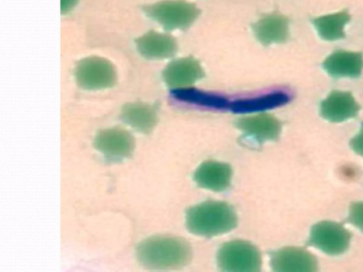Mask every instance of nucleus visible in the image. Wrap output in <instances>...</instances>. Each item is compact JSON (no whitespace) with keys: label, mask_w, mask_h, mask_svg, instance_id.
I'll return each instance as SVG.
<instances>
[{"label":"nucleus","mask_w":363,"mask_h":272,"mask_svg":"<svg viewBox=\"0 0 363 272\" xmlns=\"http://www.w3.org/2000/svg\"><path fill=\"white\" fill-rule=\"evenodd\" d=\"M138 261L153 269H174L188 264L192 256L189 243L172 236H155L141 242L136 251Z\"/></svg>","instance_id":"obj_1"},{"label":"nucleus","mask_w":363,"mask_h":272,"mask_svg":"<svg viewBox=\"0 0 363 272\" xmlns=\"http://www.w3.org/2000/svg\"><path fill=\"white\" fill-rule=\"evenodd\" d=\"M185 220L189 232L205 237L228 233L238 225L233 208L218 200H207L189 208Z\"/></svg>","instance_id":"obj_2"},{"label":"nucleus","mask_w":363,"mask_h":272,"mask_svg":"<svg viewBox=\"0 0 363 272\" xmlns=\"http://www.w3.org/2000/svg\"><path fill=\"white\" fill-rule=\"evenodd\" d=\"M218 266L228 272H258L262 256L259 249L245 240H233L223 244L216 255Z\"/></svg>","instance_id":"obj_3"},{"label":"nucleus","mask_w":363,"mask_h":272,"mask_svg":"<svg viewBox=\"0 0 363 272\" xmlns=\"http://www.w3.org/2000/svg\"><path fill=\"white\" fill-rule=\"evenodd\" d=\"M350 239V233L342 225L321 221L312 227L308 243L326 254L337 256L347 251Z\"/></svg>","instance_id":"obj_4"},{"label":"nucleus","mask_w":363,"mask_h":272,"mask_svg":"<svg viewBox=\"0 0 363 272\" xmlns=\"http://www.w3.org/2000/svg\"><path fill=\"white\" fill-rule=\"evenodd\" d=\"M270 266L277 272H313L317 270L316 259L306 250L284 247L270 254Z\"/></svg>","instance_id":"obj_5"},{"label":"nucleus","mask_w":363,"mask_h":272,"mask_svg":"<svg viewBox=\"0 0 363 272\" xmlns=\"http://www.w3.org/2000/svg\"><path fill=\"white\" fill-rule=\"evenodd\" d=\"M198 13L194 6L182 2L161 4L150 11V16L169 30L187 29L196 20Z\"/></svg>","instance_id":"obj_6"},{"label":"nucleus","mask_w":363,"mask_h":272,"mask_svg":"<svg viewBox=\"0 0 363 272\" xmlns=\"http://www.w3.org/2000/svg\"><path fill=\"white\" fill-rule=\"evenodd\" d=\"M235 125L246 137L257 143L277 140L281 130V123L277 118L263 113L239 118Z\"/></svg>","instance_id":"obj_7"},{"label":"nucleus","mask_w":363,"mask_h":272,"mask_svg":"<svg viewBox=\"0 0 363 272\" xmlns=\"http://www.w3.org/2000/svg\"><path fill=\"white\" fill-rule=\"evenodd\" d=\"M79 84L87 89H98L111 86L115 80L113 67L100 58H87L81 62L76 70Z\"/></svg>","instance_id":"obj_8"},{"label":"nucleus","mask_w":363,"mask_h":272,"mask_svg":"<svg viewBox=\"0 0 363 272\" xmlns=\"http://www.w3.org/2000/svg\"><path fill=\"white\" fill-rule=\"evenodd\" d=\"M204 76L199 62L191 56L172 61L162 72L164 82L172 89L191 86Z\"/></svg>","instance_id":"obj_9"},{"label":"nucleus","mask_w":363,"mask_h":272,"mask_svg":"<svg viewBox=\"0 0 363 272\" xmlns=\"http://www.w3.org/2000/svg\"><path fill=\"white\" fill-rule=\"evenodd\" d=\"M359 110V106L348 91H333L320 104V115L332 123L355 118Z\"/></svg>","instance_id":"obj_10"},{"label":"nucleus","mask_w":363,"mask_h":272,"mask_svg":"<svg viewBox=\"0 0 363 272\" xmlns=\"http://www.w3.org/2000/svg\"><path fill=\"white\" fill-rule=\"evenodd\" d=\"M233 170L228 164L206 161L195 171L193 178L201 188L214 192L227 190L231 183Z\"/></svg>","instance_id":"obj_11"},{"label":"nucleus","mask_w":363,"mask_h":272,"mask_svg":"<svg viewBox=\"0 0 363 272\" xmlns=\"http://www.w3.org/2000/svg\"><path fill=\"white\" fill-rule=\"evenodd\" d=\"M322 67L335 79L357 78L363 70V55L359 52L336 50L325 59Z\"/></svg>","instance_id":"obj_12"},{"label":"nucleus","mask_w":363,"mask_h":272,"mask_svg":"<svg viewBox=\"0 0 363 272\" xmlns=\"http://www.w3.org/2000/svg\"><path fill=\"white\" fill-rule=\"evenodd\" d=\"M291 100V95L284 90H275L257 96L231 101L228 109L234 113H261L283 106Z\"/></svg>","instance_id":"obj_13"},{"label":"nucleus","mask_w":363,"mask_h":272,"mask_svg":"<svg viewBox=\"0 0 363 272\" xmlns=\"http://www.w3.org/2000/svg\"><path fill=\"white\" fill-rule=\"evenodd\" d=\"M252 29L256 39L263 45L284 43L289 35V21L279 15L259 19Z\"/></svg>","instance_id":"obj_14"},{"label":"nucleus","mask_w":363,"mask_h":272,"mask_svg":"<svg viewBox=\"0 0 363 272\" xmlns=\"http://www.w3.org/2000/svg\"><path fill=\"white\" fill-rule=\"evenodd\" d=\"M139 52L148 59L161 60L173 56L177 50V42L171 35L150 31L136 41Z\"/></svg>","instance_id":"obj_15"},{"label":"nucleus","mask_w":363,"mask_h":272,"mask_svg":"<svg viewBox=\"0 0 363 272\" xmlns=\"http://www.w3.org/2000/svg\"><path fill=\"white\" fill-rule=\"evenodd\" d=\"M95 145L106 159L119 161L130 154L133 141L130 135L123 131L108 130L97 135Z\"/></svg>","instance_id":"obj_16"},{"label":"nucleus","mask_w":363,"mask_h":272,"mask_svg":"<svg viewBox=\"0 0 363 272\" xmlns=\"http://www.w3.org/2000/svg\"><path fill=\"white\" fill-rule=\"evenodd\" d=\"M170 94L177 101L216 109L228 108L231 101L221 94L205 91L191 86L172 89Z\"/></svg>","instance_id":"obj_17"},{"label":"nucleus","mask_w":363,"mask_h":272,"mask_svg":"<svg viewBox=\"0 0 363 272\" xmlns=\"http://www.w3.org/2000/svg\"><path fill=\"white\" fill-rule=\"evenodd\" d=\"M350 19L345 11L315 18L313 24L319 36L328 41H334L345 37V28Z\"/></svg>","instance_id":"obj_18"},{"label":"nucleus","mask_w":363,"mask_h":272,"mask_svg":"<svg viewBox=\"0 0 363 272\" xmlns=\"http://www.w3.org/2000/svg\"><path fill=\"white\" fill-rule=\"evenodd\" d=\"M123 118L138 130L148 132L156 124L157 107L143 103L131 104L123 108Z\"/></svg>","instance_id":"obj_19"},{"label":"nucleus","mask_w":363,"mask_h":272,"mask_svg":"<svg viewBox=\"0 0 363 272\" xmlns=\"http://www.w3.org/2000/svg\"><path fill=\"white\" fill-rule=\"evenodd\" d=\"M347 220L355 227L363 232V201L351 205Z\"/></svg>","instance_id":"obj_20"},{"label":"nucleus","mask_w":363,"mask_h":272,"mask_svg":"<svg viewBox=\"0 0 363 272\" xmlns=\"http://www.w3.org/2000/svg\"><path fill=\"white\" fill-rule=\"evenodd\" d=\"M350 144L353 151L363 157V123L359 132L350 140Z\"/></svg>","instance_id":"obj_21"}]
</instances>
